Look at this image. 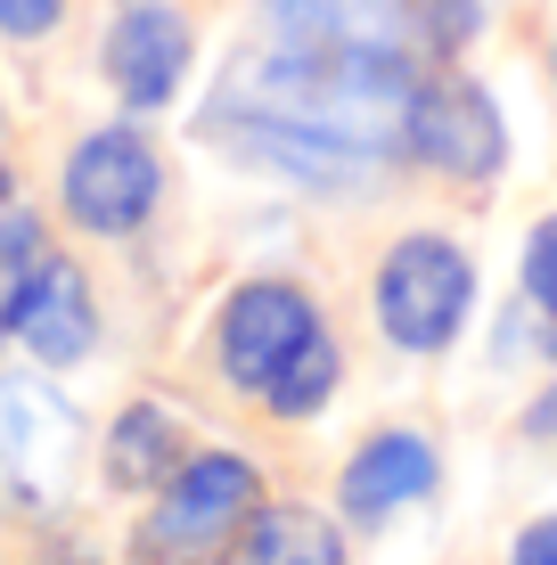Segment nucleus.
Wrapping results in <instances>:
<instances>
[{
	"label": "nucleus",
	"mask_w": 557,
	"mask_h": 565,
	"mask_svg": "<svg viewBox=\"0 0 557 565\" xmlns=\"http://www.w3.org/2000/svg\"><path fill=\"white\" fill-rule=\"evenodd\" d=\"M369 303H377L386 344H401V353H443L459 328H468V311H475L468 246H451L443 230H410V238H394L386 263H377Z\"/></svg>",
	"instance_id": "1"
},
{
	"label": "nucleus",
	"mask_w": 557,
	"mask_h": 565,
	"mask_svg": "<svg viewBox=\"0 0 557 565\" xmlns=\"http://www.w3.org/2000/svg\"><path fill=\"white\" fill-rule=\"evenodd\" d=\"M157 198H164V164L131 124L83 131L74 156H66V172H57V205H66V222L90 230V238H131V230L157 213Z\"/></svg>",
	"instance_id": "2"
},
{
	"label": "nucleus",
	"mask_w": 557,
	"mask_h": 565,
	"mask_svg": "<svg viewBox=\"0 0 557 565\" xmlns=\"http://www.w3.org/2000/svg\"><path fill=\"white\" fill-rule=\"evenodd\" d=\"M401 148L427 172H443V181H501L508 124H501L484 83H468V74H418L410 115H401Z\"/></svg>",
	"instance_id": "3"
},
{
	"label": "nucleus",
	"mask_w": 557,
	"mask_h": 565,
	"mask_svg": "<svg viewBox=\"0 0 557 565\" xmlns=\"http://www.w3.org/2000/svg\"><path fill=\"white\" fill-rule=\"evenodd\" d=\"M255 509H263V467L246 451H189L181 476L157 492V516H148L140 533H157L189 557H214Z\"/></svg>",
	"instance_id": "4"
},
{
	"label": "nucleus",
	"mask_w": 557,
	"mask_h": 565,
	"mask_svg": "<svg viewBox=\"0 0 557 565\" xmlns=\"http://www.w3.org/2000/svg\"><path fill=\"white\" fill-rule=\"evenodd\" d=\"M312 328H320V311L296 279H246V287H229V303L214 311V369L238 394H263V385L279 377V361L296 353Z\"/></svg>",
	"instance_id": "5"
},
{
	"label": "nucleus",
	"mask_w": 557,
	"mask_h": 565,
	"mask_svg": "<svg viewBox=\"0 0 557 565\" xmlns=\"http://www.w3.org/2000/svg\"><path fill=\"white\" fill-rule=\"evenodd\" d=\"M74 451H83V418L66 411V394H50L42 377H0V476L17 483L25 509L66 500Z\"/></svg>",
	"instance_id": "6"
},
{
	"label": "nucleus",
	"mask_w": 557,
	"mask_h": 565,
	"mask_svg": "<svg viewBox=\"0 0 557 565\" xmlns=\"http://www.w3.org/2000/svg\"><path fill=\"white\" fill-rule=\"evenodd\" d=\"M99 57H107L115 99H124L131 115H157V107L181 99L189 57H197V33H189V17L172 9V0H124Z\"/></svg>",
	"instance_id": "7"
},
{
	"label": "nucleus",
	"mask_w": 557,
	"mask_h": 565,
	"mask_svg": "<svg viewBox=\"0 0 557 565\" xmlns=\"http://www.w3.org/2000/svg\"><path fill=\"white\" fill-rule=\"evenodd\" d=\"M435 492V443L427 435H401V426H386V435H369L353 459H344L336 476V500L353 524H386L394 509H410V500Z\"/></svg>",
	"instance_id": "8"
},
{
	"label": "nucleus",
	"mask_w": 557,
	"mask_h": 565,
	"mask_svg": "<svg viewBox=\"0 0 557 565\" xmlns=\"http://www.w3.org/2000/svg\"><path fill=\"white\" fill-rule=\"evenodd\" d=\"M189 459V426L172 402H124L107 426V483L115 492H164Z\"/></svg>",
	"instance_id": "9"
},
{
	"label": "nucleus",
	"mask_w": 557,
	"mask_h": 565,
	"mask_svg": "<svg viewBox=\"0 0 557 565\" xmlns=\"http://www.w3.org/2000/svg\"><path fill=\"white\" fill-rule=\"evenodd\" d=\"M17 337H25V353L42 361V369H74L90 344H99V303H90V279H83L66 255L42 270V287H33Z\"/></svg>",
	"instance_id": "10"
},
{
	"label": "nucleus",
	"mask_w": 557,
	"mask_h": 565,
	"mask_svg": "<svg viewBox=\"0 0 557 565\" xmlns=\"http://www.w3.org/2000/svg\"><path fill=\"white\" fill-rule=\"evenodd\" d=\"M214 565H344V533H336V516L279 500V509L246 516L238 533L214 550Z\"/></svg>",
	"instance_id": "11"
},
{
	"label": "nucleus",
	"mask_w": 557,
	"mask_h": 565,
	"mask_svg": "<svg viewBox=\"0 0 557 565\" xmlns=\"http://www.w3.org/2000/svg\"><path fill=\"white\" fill-rule=\"evenodd\" d=\"M336 377H344L336 337H329V328H312V337L279 361V377L263 385V411H271V418H320V411H329V394H336Z\"/></svg>",
	"instance_id": "12"
},
{
	"label": "nucleus",
	"mask_w": 557,
	"mask_h": 565,
	"mask_svg": "<svg viewBox=\"0 0 557 565\" xmlns=\"http://www.w3.org/2000/svg\"><path fill=\"white\" fill-rule=\"evenodd\" d=\"M57 263V246H50V230H42V213H25V205H0V320H25V303H33V287H42V270Z\"/></svg>",
	"instance_id": "13"
},
{
	"label": "nucleus",
	"mask_w": 557,
	"mask_h": 565,
	"mask_svg": "<svg viewBox=\"0 0 557 565\" xmlns=\"http://www.w3.org/2000/svg\"><path fill=\"white\" fill-rule=\"evenodd\" d=\"M484 33V0H410V42L435 57H459Z\"/></svg>",
	"instance_id": "14"
},
{
	"label": "nucleus",
	"mask_w": 557,
	"mask_h": 565,
	"mask_svg": "<svg viewBox=\"0 0 557 565\" xmlns=\"http://www.w3.org/2000/svg\"><path fill=\"white\" fill-rule=\"evenodd\" d=\"M516 279H525V303L542 311L549 337H557V213H549V222H533V238H525V270H516Z\"/></svg>",
	"instance_id": "15"
},
{
	"label": "nucleus",
	"mask_w": 557,
	"mask_h": 565,
	"mask_svg": "<svg viewBox=\"0 0 557 565\" xmlns=\"http://www.w3.org/2000/svg\"><path fill=\"white\" fill-rule=\"evenodd\" d=\"M57 17H66V0H0V33L9 42H42V33H57Z\"/></svg>",
	"instance_id": "16"
},
{
	"label": "nucleus",
	"mask_w": 557,
	"mask_h": 565,
	"mask_svg": "<svg viewBox=\"0 0 557 565\" xmlns=\"http://www.w3.org/2000/svg\"><path fill=\"white\" fill-rule=\"evenodd\" d=\"M508 565H557V516H533L525 533H516Z\"/></svg>",
	"instance_id": "17"
},
{
	"label": "nucleus",
	"mask_w": 557,
	"mask_h": 565,
	"mask_svg": "<svg viewBox=\"0 0 557 565\" xmlns=\"http://www.w3.org/2000/svg\"><path fill=\"white\" fill-rule=\"evenodd\" d=\"M533 435H549V443H557V385H549L542 402H533Z\"/></svg>",
	"instance_id": "18"
},
{
	"label": "nucleus",
	"mask_w": 557,
	"mask_h": 565,
	"mask_svg": "<svg viewBox=\"0 0 557 565\" xmlns=\"http://www.w3.org/2000/svg\"><path fill=\"white\" fill-rule=\"evenodd\" d=\"M0 205H17V172H9V156H0Z\"/></svg>",
	"instance_id": "19"
},
{
	"label": "nucleus",
	"mask_w": 557,
	"mask_h": 565,
	"mask_svg": "<svg viewBox=\"0 0 557 565\" xmlns=\"http://www.w3.org/2000/svg\"><path fill=\"white\" fill-rule=\"evenodd\" d=\"M50 565H99V557H50Z\"/></svg>",
	"instance_id": "20"
}]
</instances>
